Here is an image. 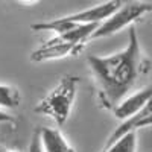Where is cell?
<instances>
[{
	"label": "cell",
	"mask_w": 152,
	"mask_h": 152,
	"mask_svg": "<svg viewBox=\"0 0 152 152\" xmlns=\"http://www.w3.org/2000/svg\"><path fill=\"white\" fill-rule=\"evenodd\" d=\"M37 131H38V135H40L43 152H76L75 148L67 143V140L58 128L41 126Z\"/></svg>",
	"instance_id": "cell-8"
},
{
	"label": "cell",
	"mask_w": 152,
	"mask_h": 152,
	"mask_svg": "<svg viewBox=\"0 0 152 152\" xmlns=\"http://www.w3.org/2000/svg\"><path fill=\"white\" fill-rule=\"evenodd\" d=\"M122 5H123V2L108 0V2L99 3L93 8L85 9V11L75 12V14H72V15H66V17H61V18L50 20V21L34 23L31 28L34 31H52L56 35H59V34L72 31L76 26H81V24H100V23H104Z\"/></svg>",
	"instance_id": "cell-3"
},
{
	"label": "cell",
	"mask_w": 152,
	"mask_h": 152,
	"mask_svg": "<svg viewBox=\"0 0 152 152\" xmlns=\"http://www.w3.org/2000/svg\"><path fill=\"white\" fill-rule=\"evenodd\" d=\"M152 11V5L146 2H128L123 3L114 14L105 20L104 23H100L94 34L91 35V40H99V38H107L114 34H117L123 31L125 28H132V24L137 23L138 20H142L145 15H148Z\"/></svg>",
	"instance_id": "cell-4"
},
{
	"label": "cell",
	"mask_w": 152,
	"mask_h": 152,
	"mask_svg": "<svg viewBox=\"0 0 152 152\" xmlns=\"http://www.w3.org/2000/svg\"><path fill=\"white\" fill-rule=\"evenodd\" d=\"M14 125L15 123V119L11 116V114H8L6 111L0 110V125Z\"/></svg>",
	"instance_id": "cell-12"
},
{
	"label": "cell",
	"mask_w": 152,
	"mask_h": 152,
	"mask_svg": "<svg viewBox=\"0 0 152 152\" xmlns=\"http://www.w3.org/2000/svg\"><path fill=\"white\" fill-rule=\"evenodd\" d=\"M21 104L20 91L14 85L0 84V110H12Z\"/></svg>",
	"instance_id": "cell-9"
},
{
	"label": "cell",
	"mask_w": 152,
	"mask_h": 152,
	"mask_svg": "<svg viewBox=\"0 0 152 152\" xmlns=\"http://www.w3.org/2000/svg\"><path fill=\"white\" fill-rule=\"evenodd\" d=\"M28 152H43L41 149V143H40V135H38V131L34 132L32 138H31V143H29V149Z\"/></svg>",
	"instance_id": "cell-11"
},
{
	"label": "cell",
	"mask_w": 152,
	"mask_h": 152,
	"mask_svg": "<svg viewBox=\"0 0 152 152\" xmlns=\"http://www.w3.org/2000/svg\"><path fill=\"white\" fill-rule=\"evenodd\" d=\"M0 152H15V151H12V149H6V148H3V149H0Z\"/></svg>",
	"instance_id": "cell-13"
},
{
	"label": "cell",
	"mask_w": 152,
	"mask_h": 152,
	"mask_svg": "<svg viewBox=\"0 0 152 152\" xmlns=\"http://www.w3.org/2000/svg\"><path fill=\"white\" fill-rule=\"evenodd\" d=\"M102 152H137V131L122 135L114 143L105 146Z\"/></svg>",
	"instance_id": "cell-10"
},
{
	"label": "cell",
	"mask_w": 152,
	"mask_h": 152,
	"mask_svg": "<svg viewBox=\"0 0 152 152\" xmlns=\"http://www.w3.org/2000/svg\"><path fill=\"white\" fill-rule=\"evenodd\" d=\"M145 126H152V99L135 114V116H132L131 119L122 122L117 128L114 129V132L110 135V138H108V142H107L105 146L114 143L122 135L128 134V132H132V131H137L140 128H145Z\"/></svg>",
	"instance_id": "cell-7"
},
{
	"label": "cell",
	"mask_w": 152,
	"mask_h": 152,
	"mask_svg": "<svg viewBox=\"0 0 152 152\" xmlns=\"http://www.w3.org/2000/svg\"><path fill=\"white\" fill-rule=\"evenodd\" d=\"M79 82L78 76L66 75L53 90L35 105L34 111L40 116L50 117L58 126H62L70 117Z\"/></svg>",
	"instance_id": "cell-2"
},
{
	"label": "cell",
	"mask_w": 152,
	"mask_h": 152,
	"mask_svg": "<svg viewBox=\"0 0 152 152\" xmlns=\"http://www.w3.org/2000/svg\"><path fill=\"white\" fill-rule=\"evenodd\" d=\"M87 61L97 85L99 102L102 108L110 111L129 96L135 84L151 69L134 26L128 31V44L125 49L108 56L90 55Z\"/></svg>",
	"instance_id": "cell-1"
},
{
	"label": "cell",
	"mask_w": 152,
	"mask_h": 152,
	"mask_svg": "<svg viewBox=\"0 0 152 152\" xmlns=\"http://www.w3.org/2000/svg\"><path fill=\"white\" fill-rule=\"evenodd\" d=\"M0 149H3V146H2V140H0Z\"/></svg>",
	"instance_id": "cell-14"
},
{
	"label": "cell",
	"mask_w": 152,
	"mask_h": 152,
	"mask_svg": "<svg viewBox=\"0 0 152 152\" xmlns=\"http://www.w3.org/2000/svg\"><path fill=\"white\" fill-rule=\"evenodd\" d=\"M151 99H152V84L142 88V90L135 91V93H132V94H129L126 99H123L122 102L113 110V114L116 119L125 122V120L131 119L132 116H135Z\"/></svg>",
	"instance_id": "cell-6"
},
{
	"label": "cell",
	"mask_w": 152,
	"mask_h": 152,
	"mask_svg": "<svg viewBox=\"0 0 152 152\" xmlns=\"http://www.w3.org/2000/svg\"><path fill=\"white\" fill-rule=\"evenodd\" d=\"M85 44H73V43H61L56 40H49L41 44L38 49L32 50L29 59L32 62H44V61H53L62 59L67 56H76L84 50Z\"/></svg>",
	"instance_id": "cell-5"
}]
</instances>
